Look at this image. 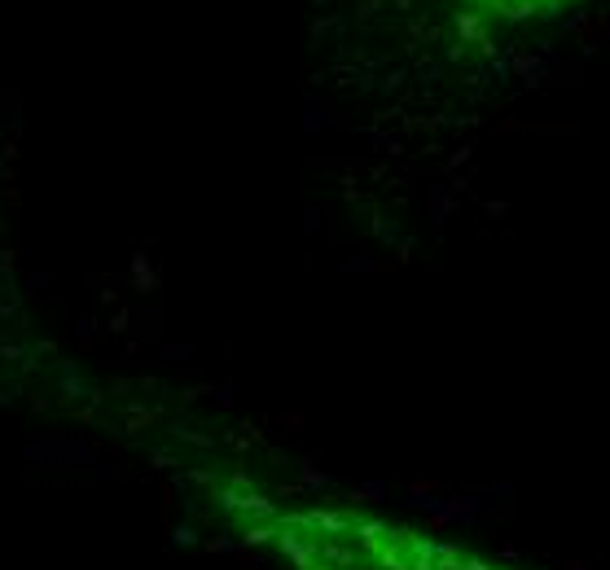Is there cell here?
Segmentation results:
<instances>
[{
    "instance_id": "1",
    "label": "cell",
    "mask_w": 610,
    "mask_h": 570,
    "mask_svg": "<svg viewBox=\"0 0 610 570\" xmlns=\"http://www.w3.org/2000/svg\"><path fill=\"white\" fill-rule=\"evenodd\" d=\"M272 540L298 570H505L457 544L352 509L281 514L272 522Z\"/></svg>"
}]
</instances>
